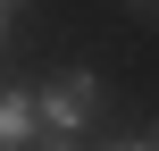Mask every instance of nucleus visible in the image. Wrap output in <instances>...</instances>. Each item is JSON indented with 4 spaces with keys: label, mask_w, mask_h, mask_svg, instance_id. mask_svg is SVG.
I'll return each instance as SVG.
<instances>
[{
    "label": "nucleus",
    "mask_w": 159,
    "mask_h": 151,
    "mask_svg": "<svg viewBox=\"0 0 159 151\" xmlns=\"http://www.w3.org/2000/svg\"><path fill=\"white\" fill-rule=\"evenodd\" d=\"M92 109H101V76H92V67H67V76H50V84L34 92V118H42L50 134H67V143L92 126Z\"/></svg>",
    "instance_id": "1"
},
{
    "label": "nucleus",
    "mask_w": 159,
    "mask_h": 151,
    "mask_svg": "<svg viewBox=\"0 0 159 151\" xmlns=\"http://www.w3.org/2000/svg\"><path fill=\"white\" fill-rule=\"evenodd\" d=\"M34 92H0V151H34Z\"/></svg>",
    "instance_id": "2"
},
{
    "label": "nucleus",
    "mask_w": 159,
    "mask_h": 151,
    "mask_svg": "<svg viewBox=\"0 0 159 151\" xmlns=\"http://www.w3.org/2000/svg\"><path fill=\"white\" fill-rule=\"evenodd\" d=\"M101 151H159V134H117V143H101Z\"/></svg>",
    "instance_id": "3"
},
{
    "label": "nucleus",
    "mask_w": 159,
    "mask_h": 151,
    "mask_svg": "<svg viewBox=\"0 0 159 151\" xmlns=\"http://www.w3.org/2000/svg\"><path fill=\"white\" fill-rule=\"evenodd\" d=\"M34 151H75V143H67V134H34Z\"/></svg>",
    "instance_id": "4"
},
{
    "label": "nucleus",
    "mask_w": 159,
    "mask_h": 151,
    "mask_svg": "<svg viewBox=\"0 0 159 151\" xmlns=\"http://www.w3.org/2000/svg\"><path fill=\"white\" fill-rule=\"evenodd\" d=\"M17 8H25V0H0V34H8V17H17Z\"/></svg>",
    "instance_id": "5"
},
{
    "label": "nucleus",
    "mask_w": 159,
    "mask_h": 151,
    "mask_svg": "<svg viewBox=\"0 0 159 151\" xmlns=\"http://www.w3.org/2000/svg\"><path fill=\"white\" fill-rule=\"evenodd\" d=\"M143 8H159V0H143Z\"/></svg>",
    "instance_id": "6"
}]
</instances>
